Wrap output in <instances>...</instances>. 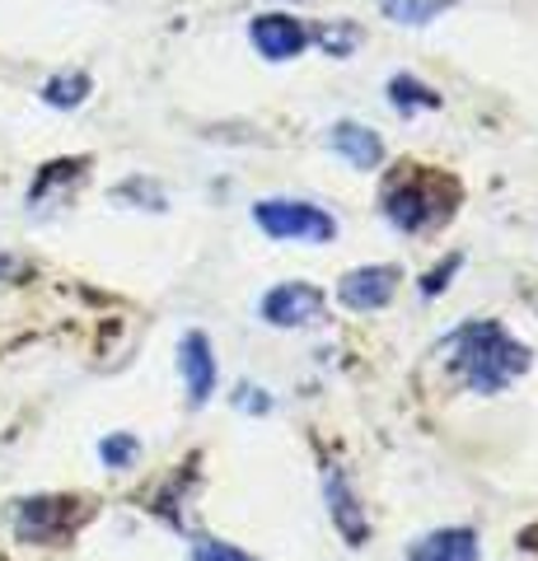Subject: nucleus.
<instances>
[{
  "mask_svg": "<svg viewBox=\"0 0 538 561\" xmlns=\"http://www.w3.org/2000/svg\"><path fill=\"white\" fill-rule=\"evenodd\" d=\"M449 360H455L459 379L473 393H501L511 379H519L534 365L529 346L515 342L511 332L501 323H492V319L463 323L455 337H449Z\"/></svg>",
  "mask_w": 538,
  "mask_h": 561,
  "instance_id": "1",
  "label": "nucleus"
},
{
  "mask_svg": "<svg viewBox=\"0 0 538 561\" xmlns=\"http://www.w3.org/2000/svg\"><path fill=\"white\" fill-rule=\"evenodd\" d=\"M253 220L276 243H333L337 239L333 210L300 202V197H263L253 206Z\"/></svg>",
  "mask_w": 538,
  "mask_h": 561,
  "instance_id": "2",
  "label": "nucleus"
},
{
  "mask_svg": "<svg viewBox=\"0 0 538 561\" xmlns=\"http://www.w3.org/2000/svg\"><path fill=\"white\" fill-rule=\"evenodd\" d=\"M257 313H263V323H272V328H309L328 313V295L314 280H282V286H272L263 295Z\"/></svg>",
  "mask_w": 538,
  "mask_h": 561,
  "instance_id": "3",
  "label": "nucleus"
},
{
  "mask_svg": "<svg viewBox=\"0 0 538 561\" xmlns=\"http://www.w3.org/2000/svg\"><path fill=\"white\" fill-rule=\"evenodd\" d=\"M179 375H183V389L193 408H206L220 383V365H216V346L206 332H183L179 342Z\"/></svg>",
  "mask_w": 538,
  "mask_h": 561,
  "instance_id": "4",
  "label": "nucleus"
},
{
  "mask_svg": "<svg viewBox=\"0 0 538 561\" xmlns=\"http://www.w3.org/2000/svg\"><path fill=\"white\" fill-rule=\"evenodd\" d=\"M398 290V267H385V262H375V267H356L342 276L337 286V300L352 309V313H375L393 300Z\"/></svg>",
  "mask_w": 538,
  "mask_h": 561,
  "instance_id": "5",
  "label": "nucleus"
},
{
  "mask_svg": "<svg viewBox=\"0 0 538 561\" xmlns=\"http://www.w3.org/2000/svg\"><path fill=\"white\" fill-rule=\"evenodd\" d=\"M249 38L267 61H290L309 47V28L295 14H263V20H253Z\"/></svg>",
  "mask_w": 538,
  "mask_h": 561,
  "instance_id": "6",
  "label": "nucleus"
},
{
  "mask_svg": "<svg viewBox=\"0 0 538 561\" xmlns=\"http://www.w3.org/2000/svg\"><path fill=\"white\" fill-rule=\"evenodd\" d=\"M385 220L403 234H422L426 225L440 220V210H436V197H431L422 183H398L385 197Z\"/></svg>",
  "mask_w": 538,
  "mask_h": 561,
  "instance_id": "7",
  "label": "nucleus"
},
{
  "mask_svg": "<svg viewBox=\"0 0 538 561\" xmlns=\"http://www.w3.org/2000/svg\"><path fill=\"white\" fill-rule=\"evenodd\" d=\"M323 501H328V519L337 524V534L352 542V548H366L370 538V524H366V511H360V501L352 496V486H346L342 472H328L323 482Z\"/></svg>",
  "mask_w": 538,
  "mask_h": 561,
  "instance_id": "8",
  "label": "nucleus"
},
{
  "mask_svg": "<svg viewBox=\"0 0 538 561\" xmlns=\"http://www.w3.org/2000/svg\"><path fill=\"white\" fill-rule=\"evenodd\" d=\"M328 146H333V154H342L352 169L370 173L385 164V140H379L375 127H360V122H337L333 131H328Z\"/></svg>",
  "mask_w": 538,
  "mask_h": 561,
  "instance_id": "9",
  "label": "nucleus"
},
{
  "mask_svg": "<svg viewBox=\"0 0 538 561\" xmlns=\"http://www.w3.org/2000/svg\"><path fill=\"white\" fill-rule=\"evenodd\" d=\"M408 561H482V538L473 529H431L408 548Z\"/></svg>",
  "mask_w": 538,
  "mask_h": 561,
  "instance_id": "10",
  "label": "nucleus"
},
{
  "mask_svg": "<svg viewBox=\"0 0 538 561\" xmlns=\"http://www.w3.org/2000/svg\"><path fill=\"white\" fill-rule=\"evenodd\" d=\"M71 505L76 501H20V511H14V529H20L24 542H51L61 529H66V519H71Z\"/></svg>",
  "mask_w": 538,
  "mask_h": 561,
  "instance_id": "11",
  "label": "nucleus"
},
{
  "mask_svg": "<svg viewBox=\"0 0 538 561\" xmlns=\"http://www.w3.org/2000/svg\"><path fill=\"white\" fill-rule=\"evenodd\" d=\"M389 103L398 113H431V108H440V94L431 90V84H422L416 76H393L389 80Z\"/></svg>",
  "mask_w": 538,
  "mask_h": 561,
  "instance_id": "12",
  "label": "nucleus"
},
{
  "mask_svg": "<svg viewBox=\"0 0 538 561\" xmlns=\"http://www.w3.org/2000/svg\"><path fill=\"white\" fill-rule=\"evenodd\" d=\"M309 38L323 47V57H352V51L360 47V28L352 20H323Z\"/></svg>",
  "mask_w": 538,
  "mask_h": 561,
  "instance_id": "13",
  "label": "nucleus"
},
{
  "mask_svg": "<svg viewBox=\"0 0 538 561\" xmlns=\"http://www.w3.org/2000/svg\"><path fill=\"white\" fill-rule=\"evenodd\" d=\"M449 5H459V0H379V10H385L393 24H431V20H440Z\"/></svg>",
  "mask_w": 538,
  "mask_h": 561,
  "instance_id": "14",
  "label": "nucleus"
},
{
  "mask_svg": "<svg viewBox=\"0 0 538 561\" xmlns=\"http://www.w3.org/2000/svg\"><path fill=\"white\" fill-rule=\"evenodd\" d=\"M99 459L108 463L113 472H123V468H131L136 459H141V440H136L131 431H117V435H103L99 440Z\"/></svg>",
  "mask_w": 538,
  "mask_h": 561,
  "instance_id": "15",
  "label": "nucleus"
},
{
  "mask_svg": "<svg viewBox=\"0 0 538 561\" xmlns=\"http://www.w3.org/2000/svg\"><path fill=\"white\" fill-rule=\"evenodd\" d=\"M43 99L51 108H80L84 99H90V76H57L43 84Z\"/></svg>",
  "mask_w": 538,
  "mask_h": 561,
  "instance_id": "16",
  "label": "nucleus"
},
{
  "mask_svg": "<svg viewBox=\"0 0 538 561\" xmlns=\"http://www.w3.org/2000/svg\"><path fill=\"white\" fill-rule=\"evenodd\" d=\"M187 561H257V557H249L244 548H234V542H225V538H197Z\"/></svg>",
  "mask_w": 538,
  "mask_h": 561,
  "instance_id": "17",
  "label": "nucleus"
},
{
  "mask_svg": "<svg viewBox=\"0 0 538 561\" xmlns=\"http://www.w3.org/2000/svg\"><path fill=\"white\" fill-rule=\"evenodd\" d=\"M234 408H239V412L263 416V412H272V393H267V389H257V383H239V389H234Z\"/></svg>",
  "mask_w": 538,
  "mask_h": 561,
  "instance_id": "18",
  "label": "nucleus"
},
{
  "mask_svg": "<svg viewBox=\"0 0 538 561\" xmlns=\"http://www.w3.org/2000/svg\"><path fill=\"white\" fill-rule=\"evenodd\" d=\"M117 197H146V202H150V210H164V192H160V187H150L146 179H141V183L117 187Z\"/></svg>",
  "mask_w": 538,
  "mask_h": 561,
  "instance_id": "19",
  "label": "nucleus"
},
{
  "mask_svg": "<svg viewBox=\"0 0 538 561\" xmlns=\"http://www.w3.org/2000/svg\"><path fill=\"white\" fill-rule=\"evenodd\" d=\"M459 262H463V257H445V267H440V272H431V276L422 280V290H426V295H440V290L449 286L445 276H449V272H459Z\"/></svg>",
  "mask_w": 538,
  "mask_h": 561,
  "instance_id": "20",
  "label": "nucleus"
},
{
  "mask_svg": "<svg viewBox=\"0 0 538 561\" xmlns=\"http://www.w3.org/2000/svg\"><path fill=\"white\" fill-rule=\"evenodd\" d=\"M14 272H20V262H14V257H0V280L14 276Z\"/></svg>",
  "mask_w": 538,
  "mask_h": 561,
  "instance_id": "21",
  "label": "nucleus"
}]
</instances>
